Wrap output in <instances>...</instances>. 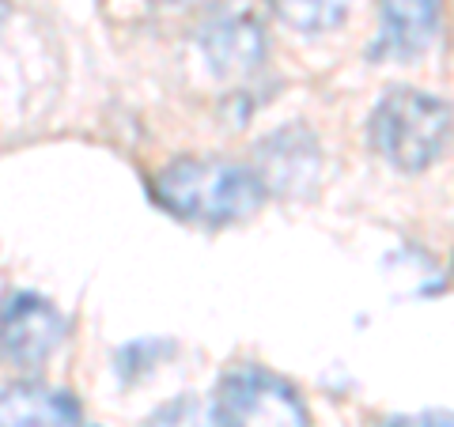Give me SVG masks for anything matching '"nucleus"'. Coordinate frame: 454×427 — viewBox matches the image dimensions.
<instances>
[{
  "mask_svg": "<svg viewBox=\"0 0 454 427\" xmlns=\"http://www.w3.org/2000/svg\"><path fill=\"white\" fill-rule=\"evenodd\" d=\"M155 197L167 212L190 223L223 227L250 220L265 205V182L243 163L178 159L155 178Z\"/></svg>",
  "mask_w": 454,
  "mask_h": 427,
  "instance_id": "obj_1",
  "label": "nucleus"
},
{
  "mask_svg": "<svg viewBox=\"0 0 454 427\" xmlns=\"http://www.w3.org/2000/svg\"><path fill=\"white\" fill-rule=\"evenodd\" d=\"M450 110L417 88H394L372 113V144L397 170H424L447 151Z\"/></svg>",
  "mask_w": 454,
  "mask_h": 427,
  "instance_id": "obj_2",
  "label": "nucleus"
},
{
  "mask_svg": "<svg viewBox=\"0 0 454 427\" xmlns=\"http://www.w3.org/2000/svg\"><path fill=\"white\" fill-rule=\"evenodd\" d=\"M216 412L227 427H310L307 405L265 367H235L220 378Z\"/></svg>",
  "mask_w": 454,
  "mask_h": 427,
  "instance_id": "obj_3",
  "label": "nucleus"
},
{
  "mask_svg": "<svg viewBox=\"0 0 454 427\" xmlns=\"http://www.w3.org/2000/svg\"><path fill=\"white\" fill-rule=\"evenodd\" d=\"M65 318L50 299L35 291H12L0 299V355L20 367H35L65 340Z\"/></svg>",
  "mask_w": 454,
  "mask_h": 427,
  "instance_id": "obj_4",
  "label": "nucleus"
},
{
  "mask_svg": "<svg viewBox=\"0 0 454 427\" xmlns=\"http://www.w3.org/2000/svg\"><path fill=\"white\" fill-rule=\"evenodd\" d=\"M0 427H83L80 401L42 382L0 386Z\"/></svg>",
  "mask_w": 454,
  "mask_h": 427,
  "instance_id": "obj_5",
  "label": "nucleus"
},
{
  "mask_svg": "<svg viewBox=\"0 0 454 427\" xmlns=\"http://www.w3.org/2000/svg\"><path fill=\"white\" fill-rule=\"evenodd\" d=\"M201 50L208 65L223 76H247L262 65L265 57V38L262 27L247 16H227L220 23H208L201 35Z\"/></svg>",
  "mask_w": 454,
  "mask_h": 427,
  "instance_id": "obj_6",
  "label": "nucleus"
},
{
  "mask_svg": "<svg viewBox=\"0 0 454 427\" xmlns=\"http://www.w3.org/2000/svg\"><path fill=\"white\" fill-rule=\"evenodd\" d=\"M387 38L382 46L397 57H413L432 46L439 31V0H382Z\"/></svg>",
  "mask_w": 454,
  "mask_h": 427,
  "instance_id": "obj_7",
  "label": "nucleus"
},
{
  "mask_svg": "<svg viewBox=\"0 0 454 427\" xmlns=\"http://www.w3.org/2000/svg\"><path fill=\"white\" fill-rule=\"evenodd\" d=\"M262 182L265 190H300L318 175V148L303 133H277L262 148Z\"/></svg>",
  "mask_w": 454,
  "mask_h": 427,
  "instance_id": "obj_8",
  "label": "nucleus"
},
{
  "mask_svg": "<svg viewBox=\"0 0 454 427\" xmlns=\"http://www.w3.org/2000/svg\"><path fill=\"white\" fill-rule=\"evenodd\" d=\"M352 4H356V0H273L277 16L303 35L333 31V27L352 12Z\"/></svg>",
  "mask_w": 454,
  "mask_h": 427,
  "instance_id": "obj_9",
  "label": "nucleus"
},
{
  "mask_svg": "<svg viewBox=\"0 0 454 427\" xmlns=\"http://www.w3.org/2000/svg\"><path fill=\"white\" fill-rule=\"evenodd\" d=\"M145 427H227L220 420V412L205 397H178V401L163 405L160 412H152Z\"/></svg>",
  "mask_w": 454,
  "mask_h": 427,
  "instance_id": "obj_10",
  "label": "nucleus"
},
{
  "mask_svg": "<svg viewBox=\"0 0 454 427\" xmlns=\"http://www.w3.org/2000/svg\"><path fill=\"white\" fill-rule=\"evenodd\" d=\"M387 427H450V416L447 412H424L413 420H387Z\"/></svg>",
  "mask_w": 454,
  "mask_h": 427,
  "instance_id": "obj_11",
  "label": "nucleus"
},
{
  "mask_svg": "<svg viewBox=\"0 0 454 427\" xmlns=\"http://www.w3.org/2000/svg\"><path fill=\"white\" fill-rule=\"evenodd\" d=\"M163 8H197V4H208V0H155Z\"/></svg>",
  "mask_w": 454,
  "mask_h": 427,
  "instance_id": "obj_12",
  "label": "nucleus"
}]
</instances>
